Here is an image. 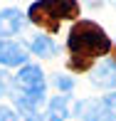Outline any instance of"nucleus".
I'll list each match as a JSON object with an SVG mask.
<instances>
[{"label":"nucleus","instance_id":"4","mask_svg":"<svg viewBox=\"0 0 116 121\" xmlns=\"http://www.w3.org/2000/svg\"><path fill=\"white\" fill-rule=\"evenodd\" d=\"M106 101H96V99H84V101L77 104V116L82 121H114V114L109 111Z\"/></svg>","mask_w":116,"mask_h":121},{"label":"nucleus","instance_id":"9","mask_svg":"<svg viewBox=\"0 0 116 121\" xmlns=\"http://www.w3.org/2000/svg\"><path fill=\"white\" fill-rule=\"evenodd\" d=\"M30 49L35 54H40V57H54L57 54V45H54V40L49 35H37L30 42Z\"/></svg>","mask_w":116,"mask_h":121},{"label":"nucleus","instance_id":"7","mask_svg":"<svg viewBox=\"0 0 116 121\" xmlns=\"http://www.w3.org/2000/svg\"><path fill=\"white\" fill-rule=\"evenodd\" d=\"M91 82L101 89H111L116 84V59H104L91 72Z\"/></svg>","mask_w":116,"mask_h":121},{"label":"nucleus","instance_id":"15","mask_svg":"<svg viewBox=\"0 0 116 121\" xmlns=\"http://www.w3.org/2000/svg\"><path fill=\"white\" fill-rule=\"evenodd\" d=\"M114 3H116V0H114Z\"/></svg>","mask_w":116,"mask_h":121},{"label":"nucleus","instance_id":"8","mask_svg":"<svg viewBox=\"0 0 116 121\" xmlns=\"http://www.w3.org/2000/svg\"><path fill=\"white\" fill-rule=\"evenodd\" d=\"M69 116V101H67V96H54V99H49V104H47V121H67Z\"/></svg>","mask_w":116,"mask_h":121},{"label":"nucleus","instance_id":"12","mask_svg":"<svg viewBox=\"0 0 116 121\" xmlns=\"http://www.w3.org/2000/svg\"><path fill=\"white\" fill-rule=\"evenodd\" d=\"M104 101H106V104H109L111 109H116V91H114V94H109L106 99H104Z\"/></svg>","mask_w":116,"mask_h":121},{"label":"nucleus","instance_id":"6","mask_svg":"<svg viewBox=\"0 0 116 121\" xmlns=\"http://www.w3.org/2000/svg\"><path fill=\"white\" fill-rule=\"evenodd\" d=\"M25 25V15L17 8H5L0 10V37H10L17 35Z\"/></svg>","mask_w":116,"mask_h":121},{"label":"nucleus","instance_id":"14","mask_svg":"<svg viewBox=\"0 0 116 121\" xmlns=\"http://www.w3.org/2000/svg\"><path fill=\"white\" fill-rule=\"evenodd\" d=\"M114 59H116V47H114Z\"/></svg>","mask_w":116,"mask_h":121},{"label":"nucleus","instance_id":"11","mask_svg":"<svg viewBox=\"0 0 116 121\" xmlns=\"http://www.w3.org/2000/svg\"><path fill=\"white\" fill-rule=\"evenodd\" d=\"M0 121H17V114H15L13 109L3 106V109H0Z\"/></svg>","mask_w":116,"mask_h":121},{"label":"nucleus","instance_id":"13","mask_svg":"<svg viewBox=\"0 0 116 121\" xmlns=\"http://www.w3.org/2000/svg\"><path fill=\"white\" fill-rule=\"evenodd\" d=\"M25 121H40V119H37V114H30V116H27Z\"/></svg>","mask_w":116,"mask_h":121},{"label":"nucleus","instance_id":"10","mask_svg":"<svg viewBox=\"0 0 116 121\" xmlns=\"http://www.w3.org/2000/svg\"><path fill=\"white\" fill-rule=\"evenodd\" d=\"M54 84H57L62 91H72V89H74V79H69V77H57Z\"/></svg>","mask_w":116,"mask_h":121},{"label":"nucleus","instance_id":"1","mask_svg":"<svg viewBox=\"0 0 116 121\" xmlns=\"http://www.w3.org/2000/svg\"><path fill=\"white\" fill-rule=\"evenodd\" d=\"M67 47L72 52L69 69L72 72H86V69L91 67L94 57H104V54L111 52V40H109V35L96 22L79 20V22H74L72 30H69Z\"/></svg>","mask_w":116,"mask_h":121},{"label":"nucleus","instance_id":"5","mask_svg":"<svg viewBox=\"0 0 116 121\" xmlns=\"http://www.w3.org/2000/svg\"><path fill=\"white\" fill-rule=\"evenodd\" d=\"M27 57L30 54L20 42H13V40L0 42V64L3 67H22V64H27Z\"/></svg>","mask_w":116,"mask_h":121},{"label":"nucleus","instance_id":"3","mask_svg":"<svg viewBox=\"0 0 116 121\" xmlns=\"http://www.w3.org/2000/svg\"><path fill=\"white\" fill-rule=\"evenodd\" d=\"M15 86H17V109L30 116V114H37V106L45 101V74L37 64H22L17 74H15Z\"/></svg>","mask_w":116,"mask_h":121},{"label":"nucleus","instance_id":"2","mask_svg":"<svg viewBox=\"0 0 116 121\" xmlns=\"http://www.w3.org/2000/svg\"><path fill=\"white\" fill-rule=\"evenodd\" d=\"M79 3L77 0H37L30 5L27 17L47 32H57L62 20H77Z\"/></svg>","mask_w":116,"mask_h":121}]
</instances>
